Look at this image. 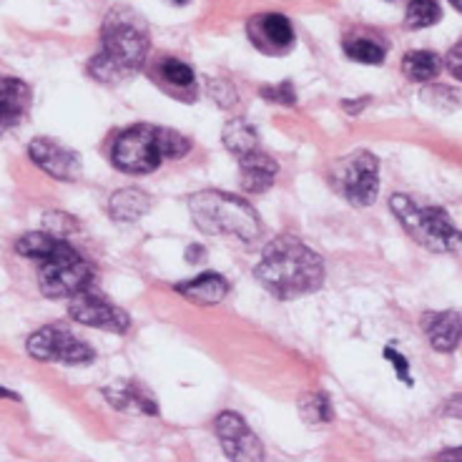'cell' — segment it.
<instances>
[{"instance_id":"cell-1","label":"cell","mask_w":462,"mask_h":462,"mask_svg":"<svg viewBox=\"0 0 462 462\" xmlns=\"http://www.w3.org/2000/svg\"><path fill=\"white\" fill-rule=\"evenodd\" d=\"M149 28L128 8H114L101 28V51L88 60V76L98 83H121L139 73L149 56Z\"/></svg>"},{"instance_id":"cell-2","label":"cell","mask_w":462,"mask_h":462,"mask_svg":"<svg viewBox=\"0 0 462 462\" xmlns=\"http://www.w3.org/2000/svg\"><path fill=\"white\" fill-rule=\"evenodd\" d=\"M256 279L279 300H294L322 287V259L291 236H279L264 249Z\"/></svg>"},{"instance_id":"cell-3","label":"cell","mask_w":462,"mask_h":462,"mask_svg":"<svg viewBox=\"0 0 462 462\" xmlns=\"http://www.w3.org/2000/svg\"><path fill=\"white\" fill-rule=\"evenodd\" d=\"M191 149V141L171 128L139 124L118 134L111 162L118 171L143 176L162 166L163 159H181Z\"/></svg>"},{"instance_id":"cell-4","label":"cell","mask_w":462,"mask_h":462,"mask_svg":"<svg viewBox=\"0 0 462 462\" xmlns=\"http://www.w3.org/2000/svg\"><path fill=\"white\" fill-rule=\"evenodd\" d=\"M191 219L204 234H231L242 242H254L262 234V224L256 219L254 208L242 199L224 191H199L189 201Z\"/></svg>"},{"instance_id":"cell-5","label":"cell","mask_w":462,"mask_h":462,"mask_svg":"<svg viewBox=\"0 0 462 462\" xmlns=\"http://www.w3.org/2000/svg\"><path fill=\"white\" fill-rule=\"evenodd\" d=\"M390 207L400 224L407 229V234L430 252L450 254L462 246V234L452 226V221L448 219V214L442 208L417 207L415 201L404 194H394L390 199Z\"/></svg>"},{"instance_id":"cell-6","label":"cell","mask_w":462,"mask_h":462,"mask_svg":"<svg viewBox=\"0 0 462 462\" xmlns=\"http://www.w3.org/2000/svg\"><path fill=\"white\" fill-rule=\"evenodd\" d=\"M38 262H41L38 287L48 300H70L81 289L91 287V264L63 239H58L56 246Z\"/></svg>"},{"instance_id":"cell-7","label":"cell","mask_w":462,"mask_h":462,"mask_svg":"<svg viewBox=\"0 0 462 462\" xmlns=\"http://www.w3.org/2000/svg\"><path fill=\"white\" fill-rule=\"evenodd\" d=\"M28 355L41 362L58 365H88L96 357L91 346L60 324H48L28 339Z\"/></svg>"},{"instance_id":"cell-8","label":"cell","mask_w":462,"mask_h":462,"mask_svg":"<svg viewBox=\"0 0 462 462\" xmlns=\"http://www.w3.org/2000/svg\"><path fill=\"white\" fill-rule=\"evenodd\" d=\"M380 163L370 151H357L349 159L339 162L335 171V184L342 191V197L355 204V207H370L377 199L380 189V176H377Z\"/></svg>"},{"instance_id":"cell-9","label":"cell","mask_w":462,"mask_h":462,"mask_svg":"<svg viewBox=\"0 0 462 462\" xmlns=\"http://www.w3.org/2000/svg\"><path fill=\"white\" fill-rule=\"evenodd\" d=\"M70 317L79 324H86V327H93V329H106V332H114V335H124L128 329V314L116 307L114 301H108L93 287L81 289L79 294L70 297L69 304Z\"/></svg>"},{"instance_id":"cell-10","label":"cell","mask_w":462,"mask_h":462,"mask_svg":"<svg viewBox=\"0 0 462 462\" xmlns=\"http://www.w3.org/2000/svg\"><path fill=\"white\" fill-rule=\"evenodd\" d=\"M217 435L229 460H264V448L236 412H221L217 417Z\"/></svg>"},{"instance_id":"cell-11","label":"cell","mask_w":462,"mask_h":462,"mask_svg":"<svg viewBox=\"0 0 462 462\" xmlns=\"http://www.w3.org/2000/svg\"><path fill=\"white\" fill-rule=\"evenodd\" d=\"M31 162L58 181H76L81 176V159L76 151L51 139H33L28 146Z\"/></svg>"},{"instance_id":"cell-12","label":"cell","mask_w":462,"mask_h":462,"mask_svg":"<svg viewBox=\"0 0 462 462\" xmlns=\"http://www.w3.org/2000/svg\"><path fill=\"white\" fill-rule=\"evenodd\" d=\"M33 104L31 86L21 79L0 76V136L21 126Z\"/></svg>"},{"instance_id":"cell-13","label":"cell","mask_w":462,"mask_h":462,"mask_svg":"<svg viewBox=\"0 0 462 462\" xmlns=\"http://www.w3.org/2000/svg\"><path fill=\"white\" fill-rule=\"evenodd\" d=\"M249 35H252V43L266 56L284 53L294 46V28L279 13H266V15H259L256 21H252Z\"/></svg>"},{"instance_id":"cell-14","label":"cell","mask_w":462,"mask_h":462,"mask_svg":"<svg viewBox=\"0 0 462 462\" xmlns=\"http://www.w3.org/2000/svg\"><path fill=\"white\" fill-rule=\"evenodd\" d=\"M239 169H242V186L252 194H262L269 186L277 181L279 166L272 156H266L264 151H252L239 159Z\"/></svg>"},{"instance_id":"cell-15","label":"cell","mask_w":462,"mask_h":462,"mask_svg":"<svg viewBox=\"0 0 462 462\" xmlns=\"http://www.w3.org/2000/svg\"><path fill=\"white\" fill-rule=\"evenodd\" d=\"M430 345L438 352H452L462 339V317L457 312H430L422 319Z\"/></svg>"},{"instance_id":"cell-16","label":"cell","mask_w":462,"mask_h":462,"mask_svg":"<svg viewBox=\"0 0 462 462\" xmlns=\"http://www.w3.org/2000/svg\"><path fill=\"white\" fill-rule=\"evenodd\" d=\"M176 291L184 297V300L194 301V304H201V307H211V304H219L226 291H229V284L226 279L217 274V272H204L199 274L197 279H189V282H181Z\"/></svg>"},{"instance_id":"cell-17","label":"cell","mask_w":462,"mask_h":462,"mask_svg":"<svg viewBox=\"0 0 462 462\" xmlns=\"http://www.w3.org/2000/svg\"><path fill=\"white\" fill-rule=\"evenodd\" d=\"M151 208V199L141 189H121L108 201V211L116 221H136Z\"/></svg>"},{"instance_id":"cell-18","label":"cell","mask_w":462,"mask_h":462,"mask_svg":"<svg viewBox=\"0 0 462 462\" xmlns=\"http://www.w3.org/2000/svg\"><path fill=\"white\" fill-rule=\"evenodd\" d=\"M221 139H224V146H226L231 153H236L239 159L259 149V134H256V128L249 126V124L242 121V118H234V121H229V124L224 126Z\"/></svg>"},{"instance_id":"cell-19","label":"cell","mask_w":462,"mask_h":462,"mask_svg":"<svg viewBox=\"0 0 462 462\" xmlns=\"http://www.w3.org/2000/svg\"><path fill=\"white\" fill-rule=\"evenodd\" d=\"M159 79H162V83H166L171 91L189 93V96H191L194 86H197L194 70L189 69L184 60H176V58H163L162 63H159ZM191 98H194V96H191Z\"/></svg>"},{"instance_id":"cell-20","label":"cell","mask_w":462,"mask_h":462,"mask_svg":"<svg viewBox=\"0 0 462 462\" xmlns=\"http://www.w3.org/2000/svg\"><path fill=\"white\" fill-rule=\"evenodd\" d=\"M106 400L118 407V410H126V407H136L146 415H156L159 407L151 400L149 394L141 393L136 384H121V387H114V390H106Z\"/></svg>"},{"instance_id":"cell-21","label":"cell","mask_w":462,"mask_h":462,"mask_svg":"<svg viewBox=\"0 0 462 462\" xmlns=\"http://www.w3.org/2000/svg\"><path fill=\"white\" fill-rule=\"evenodd\" d=\"M402 70L410 81H432L439 73V58L430 51H412L402 58Z\"/></svg>"},{"instance_id":"cell-22","label":"cell","mask_w":462,"mask_h":462,"mask_svg":"<svg viewBox=\"0 0 462 462\" xmlns=\"http://www.w3.org/2000/svg\"><path fill=\"white\" fill-rule=\"evenodd\" d=\"M346 58L357 60V63H367V66H377L384 60V46H380L374 38L367 35H355L352 41L345 43Z\"/></svg>"},{"instance_id":"cell-23","label":"cell","mask_w":462,"mask_h":462,"mask_svg":"<svg viewBox=\"0 0 462 462\" xmlns=\"http://www.w3.org/2000/svg\"><path fill=\"white\" fill-rule=\"evenodd\" d=\"M56 242L58 236L48 234V231H31L15 242V252L21 256H28V259H43L56 246Z\"/></svg>"},{"instance_id":"cell-24","label":"cell","mask_w":462,"mask_h":462,"mask_svg":"<svg viewBox=\"0 0 462 462\" xmlns=\"http://www.w3.org/2000/svg\"><path fill=\"white\" fill-rule=\"evenodd\" d=\"M439 21V5L435 0H412L407 5L404 23L407 28H428Z\"/></svg>"},{"instance_id":"cell-25","label":"cell","mask_w":462,"mask_h":462,"mask_svg":"<svg viewBox=\"0 0 462 462\" xmlns=\"http://www.w3.org/2000/svg\"><path fill=\"white\" fill-rule=\"evenodd\" d=\"M300 412L307 422H329L335 417V410H332V402L324 393H312L307 397H301Z\"/></svg>"},{"instance_id":"cell-26","label":"cell","mask_w":462,"mask_h":462,"mask_svg":"<svg viewBox=\"0 0 462 462\" xmlns=\"http://www.w3.org/2000/svg\"><path fill=\"white\" fill-rule=\"evenodd\" d=\"M262 96H264L266 101H274V104H284L291 106L297 101V96H294V88H291V83L284 81L282 86H266L262 88Z\"/></svg>"},{"instance_id":"cell-27","label":"cell","mask_w":462,"mask_h":462,"mask_svg":"<svg viewBox=\"0 0 462 462\" xmlns=\"http://www.w3.org/2000/svg\"><path fill=\"white\" fill-rule=\"evenodd\" d=\"M448 70H450L452 76L457 79V81H462V38L455 43V46L450 48V53H448Z\"/></svg>"},{"instance_id":"cell-28","label":"cell","mask_w":462,"mask_h":462,"mask_svg":"<svg viewBox=\"0 0 462 462\" xmlns=\"http://www.w3.org/2000/svg\"><path fill=\"white\" fill-rule=\"evenodd\" d=\"M384 357L390 359L394 367H397V374H400V380L410 382V377H407L410 367H407V362H404V357L400 355V352H394V349H384Z\"/></svg>"},{"instance_id":"cell-29","label":"cell","mask_w":462,"mask_h":462,"mask_svg":"<svg viewBox=\"0 0 462 462\" xmlns=\"http://www.w3.org/2000/svg\"><path fill=\"white\" fill-rule=\"evenodd\" d=\"M204 259V246H189L186 249V262L189 264H199Z\"/></svg>"},{"instance_id":"cell-30","label":"cell","mask_w":462,"mask_h":462,"mask_svg":"<svg viewBox=\"0 0 462 462\" xmlns=\"http://www.w3.org/2000/svg\"><path fill=\"white\" fill-rule=\"evenodd\" d=\"M438 460H462V448L460 450H450V452H442Z\"/></svg>"},{"instance_id":"cell-31","label":"cell","mask_w":462,"mask_h":462,"mask_svg":"<svg viewBox=\"0 0 462 462\" xmlns=\"http://www.w3.org/2000/svg\"><path fill=\"white\" fill-rule=\"evenodd\" d=\"M450 412L455 417H462V394L457 397V400H452V402H450Z\"/></svg>"},{"instance_id":"cell-32","label":"cell","mask_w":462,"mask_h":462,"mask_svg":"<svg viewBox=\"0 0 462 462\" xmlns=\"http://www.w3.org/2000/svg\"><path fill=\"white\" fill-rule=\"evenodd\" d=\"M362 106H367V98H362V101H357V104H345V108H349V111H359Z\"/></svg>"},{"instance_id":"cell-33","label":"cell","mask_w":462,"mask_h":462,"mask_svg":"<svg viewBox=\"0 0 462 462\" xmlns=\"http://www.w3.org/2000/svg\"><path fill=\"white\" fill-rule=\"evenodd\" d=\"M0 397H5V400H18V394L11 393V390H0Z\"/></svg>"},{"instance_id":"cell-34","label":"cell","mask_w":462,"mask_h":462,"mask_svg":"<svg viewBox=\"0 0 462 462\" xmlns=\"http://www.w3.org/2000/svg\"><path fill=\"white\" fill-rule=\"evenodd\" d=\"M450 3H452V5H455V8H457V11L462 13V0H450Z\"/></svg>"},{"instance_id":"cell-35","label":"cell","mask_w":462,"mask_h":462,"mask_svg":"<svg viewBox=\"0 0 462 462\" xmlns=\"http://www.w3.org/2000/svg\"><path fill=\"white\" fill-rule=\"evenodd\" d=\"M173 5H186V3H189V0H171Z\"/></svg>"}]
</instances>
